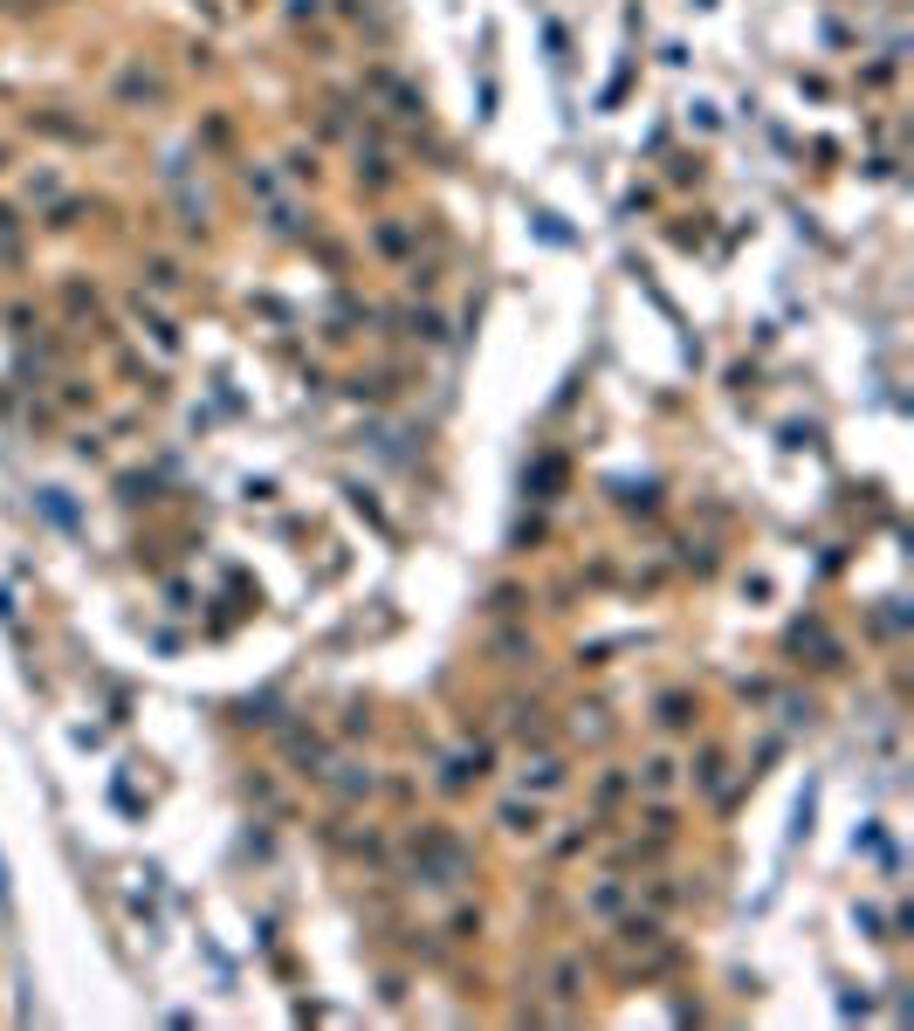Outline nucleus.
Here are the masks:
<instances>
[{"mask_svg":"<svg viewBox=\"0 0 914 1031\" xmlns=\"http://www.w3.org/2000/svg\"><path fill=\"white\" fill-rule=\"evenodd\" d=\"M0 901H8V874H0Z\"/></svg>","mask_w":914,"mask_h":1031,"instance_id":"obj_1","label":"nucleus"}]
</instances>
